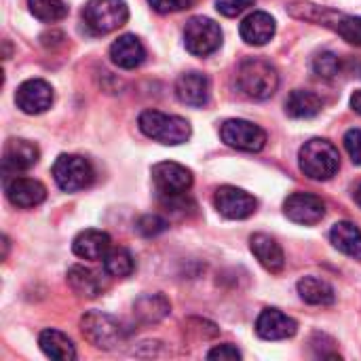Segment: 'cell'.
I'll return each mask as SVG.
<instances>
[{"mask_svg":"<svg viewBox=\"0 0 361 361\" xmlns=\"http://www.w3.org/2000/svg\"><path fill=\"white\" fill-rule=\"evenodd\" d=\"M298 159H300V169L311 180H330L341 169L338 148L332 142L322 140V137H313L305 142Z\"/></svg>","mask_w":361,"mask_h":361,"instance_id":"obj_3","label":"cell"},{"mask_svg":"<svg viewBox=\"0 0 361 361\" xmlns=\"http://www.w3.org/2000/svg\"><path fill=\"white\" fill-rule=\"evenodd\" d=\"M40 150L36 144L27 140H8L4 146V169L8 171H23L38 163Z\"/></svg>","mask_w":361,"mask_h":361,"instance_id":"obj_20","label":"cell"},{"mask_svg":"<svg viewBox=\"0 0 361 361\" xmlns=\"http://www.w3.org/2000/svg\"><path fill=\"white\" fill-rule=\"evenodd\" d=\"M355 203L361 207V184L355 188Z\"/></svg>","mask_w":361,"mask_h":361,"instance_id":"obj_37","label":"cell"},{"mask_svg":"<svg viewBox=\"0 0 361 361\" xmlns=\"http://www.w3.org/2000/svg\"><path fill=\"white\" fill-rule=\"evenodd\" d=\"M243 355H241V351L237 349V347H233V345H218V347H214L209 353H207V360H228V361H235V360H241Z\"/></svg>","mask_w":361,"mask_h":361,"instance_id":"obj_35","label":"cell"},{"mask_svg":"<svg viewBox=\"0 0 361 361\" xmlns=\"http://www.w3.org/2000/svg\"><path fill=\"white\" fill-rule=\"evenodd\" d=\"M220 137L226 146L245 150V152H260L267 146V131L252 121L231 118L222 125Z\"/></svg>","mask_w":361,"mask_h":361,"instance_id":"obj_8","label":"cell"},{"mask_svg":"<svg viewBox=\"0 0 361 361\" xmlns=\"http://www.w3.org/2000/svg\"><path fill=\"white\" fill-rule=\"evenodd\" d=\"M256 332L264 341H286L298 332V324L279 309H264L256 322Z\"/></svg>","mask_w":361,"mask_h":361,"instance_id":"obj_15","label":"cell"},{"mask_svg":"<svg viewBox=\"0 0 361 361\" xmlns=\"http://www.w3.org/2000/svg\"><path fill=\"white\" fill-rule=\"evenodd\" d=\"M237 87L252 99H269L279 87V74L271 61L250 57L237 68Z\"/></svg>","mask_w":361,"mask_h":361,"instance_id":"obj_1","label":"cell"},{"mask_svg":"<svg viewBox=\"0 0 361 361\" xmlns=\"http://www.w3.org/2000/svg\"><path fill=\"white\" fill-rule=\"evenodd\" d=\"M137 125L146 137L161 142V144H167V146L184 144L192 133L190 123L186 118L176 116V114H163L159 110L142 112L137 118Z\"/></svg>","mask_w":361,"mask_h":361,"instance_id":"obj_2","label":"cell"},{"mask_svg":"<svg viewBox=\"0 0 361 361\" xmlns=\"http://www.w3.org/2000/svg\"><path fill=\"white\" fill-rule=\"evenodd\" d=\"M212 85L203 72H184L176 82V95L182 104L192 108H203L209 102Z\"/></svg>","mask_w":361,"mask_h":361,"instance_id":"obj_13","label":"cell"},{"mask_svg":"<svg viewBox=\"0 0 361 361\" xmlns=\"http://www.w3.org/2000/svg\"><path fill=\"white\" fill-rule=\"evenodd\" d=\"M152 182L161 197L186 195L192 186V171L180 163L163 161L152 167Z\"/></svg>","mask_w":361,"mask_h":361,"instance_id":"obj_9","label":"cell"},{"mask_svg":"<svg viewBox=\"0 0 361 361\" xmlns=\"http://www.w3.org/2000/svg\"><path fill=\"white\" fill-rule=\"evenodd\" d=\"M184 44L197 57L216 53L222 44V30L209 17H190L184 27Z\"/></svg>","mask_w":361,"mask_h":361,"instance_id":"obj_7","label":"cell"},{"mask_svg":"<svg viewBox=\"0 0 361 361\" xmlns=\"http://www.w3.org/2000/svg\"><path fill=\"white\" fill-rule=\"evenodd\" d=\"M192 0H148V4L161 13V15H169V13H178V11H184L190 6Z\"/></svg>","mask_w":361,"mask_h":361,"instance_id":"obj_34","label":"cell"},{"mask_svg":"<svg viewBox=\"0 0 361 361\" xmlns=\"http://www.w3.org/2000/svg\"><path fill=\"white\" fill-rule=\"evenodd\" d=\"M53 178H55V184L63 192H78L93 184L95 171H93V165L85 157L61 154L53 163Z\"/></svg>","mask_w":361,"mask_h":361,"instance_id":"obj_6","label":"cell"},{"mask_svg":"<svg viewBox=\"0 0 361 361\" xmlns=\"http://www.w3.org/2000/svg\"><path fill=\"white\" fill-rule=\"evenodd\" d=\"M283 212H286V216L292 222L305 224V226H313V224H317V222L324 220V216H326V203L317 195H311V192H294V195H290L286 199Z\"/></svg>","mask_w":361,"mask_h":361,"instance_id":"obj_11","label":"cell"},{"mask_svg":"<svg viewBox=\"0 0 361 361\" xmlns=\"http://www.w3.org/2000/svg\"><path fill=\"white\" fill-rule=\"evenodd\" d=\"M80 330L82 336L97 349L104 351H112L118 345L125 343V328L118 324V319H114L108 313L102 311H89L85 313V317L80 319Z\"/></svg>","mask_w":361,"mask_h":361,"instance_id":"obj_4","label":"cell"},{"mask_svg":"<svg viewBox=\"0 0 361 361\" xmlns=\"http://www.w3.org/2000/svg\"><path fill=\"white\" fill-rule=\"evenodd\" d=\"M110 235L95 231V228H87L82 233H78L72 241V252L82 258V260H104L106 254L110 252Z\"/></svg>","mask_w":361,"mask_h":361,"instance_id":"obj_18","label":"cell"},{"mask_svg":"<svg viewBox=\"0 0 361 361\" xmlns=\"http://www.w3.org/2000/svg\"><path fill=\"white\" fill-rule=\"evenodd\" d=\"M313 70H315L317 76L330 80V78H334V76L341 72V59H338V55H334L332 51H324V53H319V55L313 59Z\"/></svg>","mask_w":361,"mask_h":361,"instance_id":"obj_30","label":"cell"},{"mask_svg":"<svg viewBox=\"0 0 361 361\" xmlns=\"http://www.w3.org/2000/svg\"><path fill=\"white\" fill-rule=\"evenodd\" d=\"M330 241L345 256L361 260V231L353 222H336L330 231Z\"/></svg>","mask_w":361,"mask_h":361,"instance_id":"obj_24","label":"cell"},{"mask_svg":"<svg viewBox=\"0 0 361 361\" xmlns=\"http://www.w3.org/2000/svg\"><path fill=\"white\" fill-rule=\"evenodd\" d=\"M345 148L355 165H361V129H349L345 133Z\"/></svg>","mask_w":361,"mask_h":361,"instance_id":"obj_33","label":"cell"},{"mask_svg":"<svg viewBox=\"0 0 361 361\" xmlns=\"http://www.w3.org/2000/svg\"><path fill=\"white\" fill-rule=\"evenodd\" d=\"M351 108H353L357 114H361V89L353 93V97H351Z\"/></svg>","mask_w":361,"mask_h":361,"instance_id":"obj_36","label":"cell"},{"mask_svg":"<svg viewBox=\"0 0 361 361\" xmlns=\"http://www.w3.org/2000/svg\"><path fill=\"white\" fill-rule=\"evenodd\" d=\"M214 203H216V209L228 220H245L258 207V201L250 192L237 186H220L216 190Z\"/></svg>","mask_w":361,"mask_h":361,"instance_id":"obj_10","label":"cell"},{"mask_svg":"<svg viewBox=\"0 0 361 361\" xmlns=\"http://www.w3.org/2000/svg\"><path fill=\"white\" fill-rule=\"evenodd\" d=\"M275 30H277L275 19H273L269 13H264V11H254V13H250V15L243 19L241 27H239L241 38H243L247 44H254V47L267 44V42L275 36Z\"/></svg>","mask_w":361,"mask_h":361,"instance_id":"obj_19","label":"cell"},{"mask_svg":"<svg viewBox=\"0 0 361 361\" xmlns=\"http://www.w3.org/2000/svg\"><path fill=\"white\" fill-rule=\"evenodd\" d=\"M38 345L42 353L51 360L57 361H72L76 360V349L74 343L59 330H42Z\"/></svg>","mask_w":361,"mask_h":361,"instance_id":"obj_25","label":"cell"},{"mask_svg":"<svg viewBox=\"0 0 361 361\" xmlns=\"http://www.w3.org/2000/svg\"><path fill=\"white\" fill-rule=\"evenodd\" d=\"M127 19L129 6L123 0H89L82 8V21L93 34H110Z\"/></svg>","mask_w":361,"mask_h":361,"instance_id":"obj_5","label":"cell"},{"mask_svg":"<svg viewBox=\"0 0 361 361\" xmlns=\"http://www.w3.org/2000/svg\"><path fill=\"white\" fill-rule=\"evenodd\" d=\"M169 311H171V305L163 294H146L137 298L133 305V315L142 326L163 322L169 315Z\"/></svg>","mask_w":361,"mask_h":361,"instance_id":"obj_22","label":"cell"},{"mask_svg":"<svg viewBox=\"0 0 361 361\" xmlns=\"http://www.w3.org/2000/svg\"><path fill=\"white\" fill-rule=\"evenodd\" d=\"M252 4H254V0H216V8L224 17H237Z\"/></svg>","mask_w":361,"mask_h":361,"instance_id":"obj_32","label":"cell"},{"mask_svg":"<svg viewBox=\"0 0 361 361\" xmlns=\"http://www.w3.org/2000/svg\"><path fill=\"white\" fill-rule=\"evenodd\" d=\"M298 294L307 305L315 307H328L336 300L334 288L319 277H302L298 281Z\"/></svg>","mask_w":361,"mask_h":361,"instance_id":"obj_26","label":"cell"},{"mask_svg":"<svg viewBox=\"0 0 361 361\" xmlns=\"http://www.w3.org/2000/svg\"><path fill=\"white\" fill-rule=\"evenodd\" d=\"M4 190H6V199L19 209L38 207L47 199L44 184L32 178H13L11 182H6Z\"/></svg>","mask_w":361,"mask_h":361,"instance_id":"obj_14","label":"cell"},{"mask_svg":"<svg viewBox=\"0 0 361 361\" xmlns=\"http://www.w3.org/2000/svg\"><path fill=\"white\" fill-rule=\"evenodd\" d=\"M68 286L72 288L74 294L85 296V298H97L106 290V281L102 279V275L87 267H80V264L70 267Z\"/></svg>","mask_w":361,"mask_h":361,"instance_id":"obj_21","label":"cell"},{"mask_svg":"<svg viewBox=\"0 0 361 361\" xmlns=\"http://www.w3.org/2000/svg\"><path fill=\"white\" fill-rule=\"evenodd\" d=\"M15 104L25 114H42L53 104V89L42 78H30L17 87Z\"/></svg>","mask_w":361,"mask_h":361,"instance_id":"obj_12","label":"cell"},{"mask_svg":"<svg viewBox=\"0 0 361 361\" xmlns=\"http://www.w3.org/2000/svg\"><path fill=\"white\" fill-rule=\"evenodd\" d=\"M110 57H112V61H114L118 68H123V70H133V68H137V66L144 63V59H146V49H144V44L140 42L137 36H133V34H123V36H118V38L112 42V47H110Z\"/></svg>","mask_w":361,"mask_h":361,"instance_id":"obj_17","label":"cell"},{"mask_svg":"<svg viewBox=\"0 0 361 361\" xmlns=\"http://www.w3.org/2000/svg\"><path fill=\"white\" fill-rule=\"evenodd\" d=\"M27 4L32 15L44 23H55L68 15V6L63 0H27Z\"/></svg>","mask_w":361,"mask_h":361,"instance_id":"obj_29","label":"cell"},{"mask_svg":"<svg viewBox=\"0 0 361 361\" xmlns=\"http://www.w3.org/2000/svg\"><path fill=\"white\" fill-rule=\"evenodd\" d=\"M326 25H332L334 32H338V36L345 38L349 44L361 47V17L332 13V21H328Z\"/></svg>","mask_w":361,"mask_h":361,"instance_id":"obj_28","label":"cell"},{"mask_svg":"<svg viewBox=\"0 0 361 361\" xmlns=\"http://www.w3.org/2000/svg\"><path fill=\"white\" fill-rule=\"evenodd\" d=\"M167 226H169L167 220H163V218L157 216V214L142 216V218L137 220V224H135L137 233L144 235V237H157V235H161L163 231H167Z\"/></svg>","mask_w":361,"mask_h":361,"instance_id":"obj_31","label":"cell"},{"mask_svg":"<svg viewBox=\"0 0 361 361\" xmlns=\"http://www.w3.org/2000/svg\"><path fill=\"white\" fill-rule=\"evenodd\" d=\"M135 269V262H133V256L125 250V247H116V250H110L104 258V271L110 275V277H118V279H125L133 273Z\"/></svg>","mask_w":361,"mask_h":361,"instance_id":"obj_27","label":"cell"},{"mask_svg":"<svg viewBox=\"0 0 361 361\" xmlns=\"http://www.w3.org/2000/svg\"><path fill=\"white\" fill-rule=\"evenodd\" d=\"M250 250H252V254L256 256V260H258L269 273L277 275V273H281V271L286 269V254H283L281 245H279L273 237H269V235H264V233L254 235V237L250 239Z\"/></svg>","mask_w":361,"mask_h":361,"instance_id":"obj_16","label":"cell"},{"mask_svg":"<svg viewBox=\"0 0 361 361\" xmlns=\"http://www.w3.org/2000/svg\"><path fill=\"white\" fill-rule=\"evenodd\" d=\"M324 102L317 93L307 89H294L286 99V112L292 118H313L322 112Z\"/></svg>","mask_w":361,"mask_h":361,"instance_id":"obj_23","label":"cell"}]
</instances>
